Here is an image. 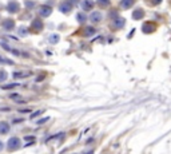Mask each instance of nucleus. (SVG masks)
I'll use <instances>...</instances> for the list:
<instances>
[{
	"instance_id": "1",
	"label": "nucleus",
	"mask_w": 171,
	"mask_h": 154,
	"mask_svg": "<svg viewBox=\"0 0 171 154\" xmlns=\"http://www.w3.org/2000/svg\"><path fill=\"white\" fill-rule=\"evenodd\" d=\"M8 147H9V150L19 149V147H20V139H19V138H11V139L8 141Z\"/></svg>"
},
{
	"instance_id": "2",
	"label": "nucleus",
	"mask_w": 171,
	"mask_h": 154,
	"mask_svg": "<svg viewBox=\"0 0 171 154\" xmlns=\"http://www.w3.org/2000/svg\"><path fill=\"white\" fill-rule=\"evenodd\" d=\"M51 12H52V8H50L48 5H44V7H41V9H40V15H41L43 18L48 16Z\"/></svg>"
},
{
	"instance_id": "3",
	"label": "nucleus",
	"mask_w": 171,
	"mask_h": 154,
	"mask_svg": "<svg viewBox=\"0 0 171 154\" xmlns=\"http://www.w3.org/2000/svg\"><path fill=\"white\" fill-rule=\"evenodd\" d=\"M8 9L11 12H18V9H19V3H16V2H11L8 4Z\"/></svg>"
},
{
	"instance_id": "4",
	"label": "nucleus",
	"mask_w": 171,
	"mask_h": 154,
	"mask_svg": "<svg viewBox=\"0 0 171 154\" xmlns=\"http://www.w3.org/2000/svg\"><path fill=\"white\" fill-rule=\"evenodd\" d=\"M8 130H9L8 123H5V122H2V123H0V134H5Z\"/></svg>"
},
{
	"instance_id": "5",
	"label": "nucleus",
	"mask_w": 171,
	"mask_h": 154,
	"mask_svg": "<svg viewBox=\"0 0 171 154\" xmlns=\"http://www.w3.org/2000/svg\"><path fill=\"white\" fill-rule=\"evenodd\" d=\"M3 25H4V28L5 30H11V28H14V22L12 20H5L4 23H3Z\"/></svg>"
},
{
	"instance_id": "6",
	"label": "nucleus",
	"mask_w": 171,
	"mask_h": 154,
	"mask_svg": "<svg viewBox=\"0 0 171 154\" xmlns=\"http://www.w3.org/2000/svg\"><path fill=\"white\" fill-rule=\"evenodd\" d=\"M82 7L84 8V9H90L92 7V2L91 0H84V2H83V4H82Z\"/></svg>"
},
{
	"instance_id": "7",
	"label": "nucleus",
	"mask_w": 171,
	"mask_h": 154,
	"mask_svg": "<svg viewBox=\"0 0 171 154\" xmlns=\"http://www.w3.org/2000/svg\"><path fill=\"white\" fill-rule=\"evenodd\" d=\"M32 25H34L35 28H38V30H39V28H41V22L40 20H35L34 23H32Z\"/></svg>"
},
{
	"instance_id": "8",
	"label": "nucleus",
	"mask_w": 171,
	"mask_h": 154,
	"mask_svg": "<svg viewBox=\"0 0 171 154\" xmlns=\"http://www.w3.org/2000/svg\"><path fill=\"white\" fill-rule=\"evenodd\" d=\"M70 8H71V5H70V4H63L60 9H62L63 12H68V11H70Z\"/></svg>"
},
{
	"instance_id": "9",
	"label": "nucleus",
	"mask_w": 171,
	"mask_h": 154,
	"mask_svg": "<svg viewBox=\"0 0 171 154\" xmlns=\"http://www.w3.org/2000/svg\"><path fill=\"white\" fill-rule=\"evenodd\" d=\"M91 18L94 22H98V20H100V14H92Z\"/></svg>"
},
{
	"instance_id": "10",
	"label": "nucleus",
	"mask_w": 171,
	"mask_h": 154,
	"mask_svg": "<svg viewBox=\"0 0 171 154\" xmlns=\"http://www.w3.org/2000/svg\"><path fill=\"white\" fill-rule=\"evenodd\" d=\"M5 78H7V74H5V71H0V81H4Z\"/></svg>"
},
{
	"instance_id": "11",
	"label": "nucleus",
	"mask_w": 171,
	"mask_h": 154,
	"mask_svg": "<svg viewBox=\"0 0 171 154\" xmlns=\"http://www.w3.org/2000/svg\"><path fill=\"white\" fill-rule=\"evenodd\" d=\"M98 3L100 5H106V4H108V0H98Z\"/></svg>"
},
{
	"instance_id": "12",
	"label": "nucleus",
	"mask_w": 171,
	"mask_h": 154,
	"mask_svg": "<svg viewBox=\"0 0 171 154\" xmlns=\"http://www.w3.org/2000/svg\"><path fill=\"white\" fill-rule=\"evenodd\" d=\"M2 147H3V143H2V142H0V150H2Z\"/></svg>"
}]
</instances>
